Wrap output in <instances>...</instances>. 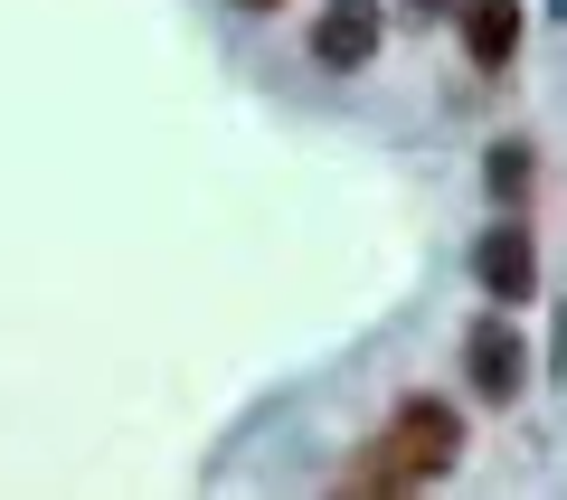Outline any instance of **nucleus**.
<instances>
[{"mask_svg":"<svg viewBox=\"0 0 567 500\" xmlns=\"http://www.w3.org/2000/svg\"><path fill=\"white\" fill-rule=\"evenodd\" d=\"M237 10H275V0H237Z\"/></svg>","mask_w":567,"mask_h":500,"instance_id":"nucleus-6","label":"nucleus"},{"mask_svg":"<svg viewBox=\"0 0 567 500\" xmlns=\"http://www.w3.org/2000/svg\"><path fill=\"white\" fill-rule=\"evenodd\" d=\"M312 58H322L331 76H360V66L379 58V0H331L322 20H312Z\"/></svg>","mask_w":567,"mask_h":500,"instance_id":"nucleus-4","label":"nucleus"},{"mask_svg":"<svg viewBox=\"0 0 567 500\" xmlns=\"http://www.w3.org/2000/svg\"><path fill=\"white\" fill-rule=\"evenodd\" d=\"M454 454H464V406L445 397H406L379 435L360 444V462L341 472V491H369V500H398V491H425V481H445Z\"/></svg>","mask_w":567,"mask_h":500,"instance_id":"nucleus-1","label":"nucleus"},{"mask_svg":"<svg viewBox=\"0 0 567 500\" xmlns=\"http://www.w3.org/2000/svg\"><path fill=\"white\" fill-rule=\"evenodd\" d=\"M473 274H483V302H502V312H520V302L539 293V237H529L520 218L483 227V246H473Z\"/></svg>","mask_w":567,"mask_h":500,"instance_id":"nucleus-3","label":"nucleus"},{"mask_svg":"<svg viewBox=\"0 0 567 500\" xmlns=\"http://www.w3.org/2000/svg\"><path fill=\"white\" fill-rule=\"evenodd\" d=\"M511 48H520V0H464V58L483 76H502Z\"/></svg>","mask_w":567,"mask_h":500,"instance_id":"nucleus-5","label":"nucleus"},{"mask_svg":"<svg viewBox=\"0 0 567 500\" xmlns=\"http://www.w3.org/2000/svg\"><path fill=\"white\" fill-rule=\"evenodd\" d=\"M464 378H473V397H483V406H511L529 387V350H520V331H511L502 302L464 331Z\"/></svg>","mask_w":567,"mask_h":500,"instance_id":"nucleus-2","label":"nucleus"}]
</instances>
